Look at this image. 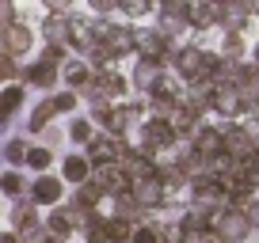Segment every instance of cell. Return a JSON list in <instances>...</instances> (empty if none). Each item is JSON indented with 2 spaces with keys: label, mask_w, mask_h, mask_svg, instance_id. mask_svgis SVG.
Wrapping results in <instances>:
<instances>
[{
  "label": "cell",
  "mask_w": 259,
  "mask_h": 243,
  "mask_svg": "<svg viewBox=\"0 0 259 243\" xmlns=\"http://www.w3.org/2000/svg\"><path fill=\"white\" fill-rule=\"evenodd\" d=\"M194 148H198V156H206V160H218V156L225 152V137H221L218 130H202V133H194Z\"/></svg>",
  "instance_id": "cell-1"
},
{
  "label": "cell",
  "mask_w": 259,
  "mask_h": 243,
  "mask_svg": "<svg viewBox=\"0 0 259 243\" xmlns=\"http://www.w3.org/2000/svg\"><path fill=\"white\" fill-rule=\"evenodd\" d=\"M225 148H229V156H236V160L248 163V160H251V152H255V141H251L248 133L236 130V133H229V137H225Z\"/></svg>",
  "instance_id": "cell-2"
},
{
  "label": "cell",
  "mask_w": 259,
  "mask_h": 243,
  "mask_svg": "<svg viewBox=\"0 0 259 243\" xmlns=\"http://www.w3.org/2000/svg\"><path fill=\"white\" fill-rule=\"evenodd\" d=\"M134 198H138L141 205H156L164 198V183H156V178H138V187H134Z\"/></svg>",
  "instance_id": "cell-3"
},
{
  "label": "cell",
  "mask_w": 259,
  "mask_h": 243,
  "mask_svg": "<svg viewBox=\"0 0 259 243\" xmlns=\"http://www.w3.org/2000/svg\"><path fill=\"white\" fill-rule=\"evenodd\" d=\"M145 137L153 141V145H171V141H176V130H171V122L153 118V122H145Z\"/></svg>",
  "instance_id": "cell-4"
},
{
  "label": "cell",
  "mask_w": 259,
  "mask_h": 243,
  "mask_svg": "<svg viewBox=\"0 0 259 243\" xmlns=\"http://www.w3.org/2000/svg\"><path fill=\"white\" fill-rule=\"evenodd\" d=\"M4 46H8V53H23V49L31 46V34H27L23 27H8V31H4Z\"/></svg>",
  "instance_id": "cell-5"
},
{
  "label": "cell",
  "mask_w": 259,
  "mask_h": 243,
  "mask_svg": "<svg viewBox=\"0 0 259 243\" xmlns=\"http://www.w3.org/2000/svg\"><path fill=\"white\" fill-rule=\"evenodd\" d=\"M57 198H61V183H54V178L34 183V202H57Z\"/></svg>",
  "instance_id": "cell-6"
},
{
  "label": "cell",
  "mask_w": 259,
  "mask_h": 243,
  "mask_svg": "<svg viewBox=\"0 0 259 243\" xmlns=\"http://www.w3.org/2000/svg\"><path fill=\"white\" fill-rule=\"evenodd\" d=\"M19 103H23V91H19V88H8V91H4V95H0V126L8 122V114L16 110Z\"/></svg>",
  "instance_id": "cell-7"
},
{
  "label": "cell",
  "mask_w": 259,
  "mask_h": 243,
  "mask_svg": "<svg viewBox=\"0 0 259 243\" xmlns=\"http://www.w3.org/2000/svg\"><path fill=\"white\" fill-rule=\"evenodd\" d=\"M107 46H111V49H130V46H134V34H130L126 27H114V31L107 34Z\"/></svg>",
  "instance_id": "cell-8"
},
{
  "label": "cell",
  "mask_w": 259,
  "mask_h": 243,
  "mask_svg": "<svg viewBox=\"0 0 259 243\" xmlns=\"http://www.w3.org/2000/svg\"><path fill=\"white\" fill-rule=\"evenodd\" d=\"M244 232H248L244 217H221V235H244Z\"/></svg>",
  "instance_id": "cell-9"
},
{
  "label": "cell",
  "mask_w": 259,
  "mask_h": 243,
  "mask_svg": "<svg viewBox=\"0 0 259 243\" xmlns=\"http://www.w3.org/2000/svg\"><path fill=\"white\" fill-rule=\"evenodd\" d=\"M65 175L73 178V183H80V178L88 175V160H80V156H73V160L65 163Z\"/></svg>",
  "instance_id": "cell-10"
},
{
  "label": "cell",
  "mask_w": 259,
  "mask_h": 243,
  "mask_svg": "<svg viewBox=\"0 0 259 243\" xmlns=\"http://www.w3.org/2000/svg\"><path fill=\"white\" fill-rule=\"evenodd\" d=\"M31 80L42 84V88H50V84H54V65H46V61H42V65H34V69H31Z\"/></svg>",
  "instance_id": "cell-11"
},
{
  "label": "cell",
  "mask_w": 259,
  "mask_h": 243,
  "mask_svg": "<svg viewBox=\"0 0 259 243\" xmlns=\"http://www.w3.org/2000/svg\"><path fill=\"white\" fill-rule=\"evenodd\" d=\"M69 224H73V217H65V213H54V217L46 220V228H50V232H57V235L69 232Z\"/></svg>",
  "instance_id": "cell-12"
},
{
  "label": "cell",
  "mask_w": 259,
  "mask_h": 243,
  "mask_svg": "<svg viewBox=\"0 0 259 243\" xmlns=\"http://www.w3.org/2000/svg\"><path fill=\"white\" fill-rule=\"evenodd\" d=\"M92 156H96V160H107V156H114V141H96V145H92Z\"/></svg>",
  "instance_id": "cell-13"
},
{
  "label": "cell",
  "mask_w": 259,
  "mask_h": 243,
  "mask_svg": "<svg viewBox=\"0 0 259 243\" xmlns=\"http://www.w3.org/2000/svg\"><path fill=\"white\" fill-rule=\"evenodd\" d=\"M27 163H31V167H46V163H50V152H46V148H31Z\"/></svg>",
  "instance_id": "cell-14"
},
{
  "label": "cell",
  "mask_w": 259,
  "mask_h": 243,
  "mask_svg": "<svg viewBox=\"0 0 259 243\" xmlns=\"http://www.w3.org/2000/svg\"><path fill=\"white\" fill-rule=\"evenodd\" d=\"M0 187L8 190V194H19V187H23V178H19L16 171H12V175H4V178H0Z\"/></svg>",
  "instance_id": "cell-15"
},
{
  "label": "cell",
  "mask_w": 259,
  "mask_h": 243,
  "mask_svg": "<svg viewBox=\"0 0 259 243\" xmlns=\"http://www.w3.org/2000/svg\"><path fill=\"white\" fill-rule=\"evenodd\" d=\"M23 152H27V148H23V141H12V145L4 148V156H8L12 163H19V160H23Z\"/></svg>",
  "instance_id": "cell-16"
},
{
  "label": "cell",
  "mask_w": 259,
  "mask_h": 243,
  "mask_svg": "<svg viewBox=\"0 0 259 243\" xmlns=\"http://www.w3.org/2000/svg\"><path fill=\"white\" fill-rule=\"evenodd\" d=\"M8 76H16V65H12L8 53H0V80H8Z\"/></svg>",
  "instance_id": "cell-17"
},
{
  "label": "cell",
  "mask_w": 259,
  "mask_h": 243,
  "mask_svg": "<svg viewBox=\"0 0 259 243\" xmlns=\"http://www.w3.org/2000/svg\"><path fill=\"white\" fill-rule=\"evenodd\" d=\"M107 235H114V239H126V235H130V228L122 224V220H114V224H107Z\"/></svg>",
  "instance_id": "cell-18"
},
{
  "label": "cell",
  "mask_w": 259,
  "mask_h": 243,
  "mask_svg": "<svg viewBox=\"0 0 259 243\" xmlns=\"http://www.w3.org/2000/svg\"><path fill=\"white\" fill-rule=\"evenodd\" d=\"M69 80H73V84H84V80H88V69H84V65H69Z\"/></svg>",
  "instance_id": "cell-19"
},
{
  "label": "cell",
  "mask_w": 259,
  "mask_h": 243,
  "mask_svg": "<svg viewBox=\"0 0 259 243\" xmlns=\"http://www.w3.org/2000/svg\"><path fill=\"white\" fill-rule=\"evenodd\" d=\"M73 137L76 141H88L92 137V126H88V122H76V126H73Z\"/></svg>",
  "instance_id": "cell-20"
},
{
  "label": "cell",
  "mask_w": 259,
  "mask_h": 243,
  "mask_svg": "<svg viewBox=\"0 0 259 243\" xmlns=\"http://www.w3.org/2000/svg\"><path fill=\"white\" fill-rule=\"evenodd\" d=\"M130 239H134V243H156V235L149 232V228H141V232H134Z\"/></svg>",
  "instance_id": "cell-21"
},
{
  "label": "cell",
  "mask_w": 259,
  "mask_h": 243,
  "mask_svg": "<svg viewBox=\"0 0 259 243\" xmlns=\"http://www.w3.org/2000/svg\"><path fill=\"white\" fill-rule=\"evenodd\" d=\"M73 103H76L73 95H57V99H54V110H69V106H73Z\"/></svg>",
  "instance_id": "cell-22"
},
{
  "label": "cell",
  "mask_w": 259,
  "mask_h": 243,
  "mask_svg": "<svg viewBox=\"0 0 259 243\" xmlns=\"http://www.w3.org/2000/svg\"><path fill=\"white\" fill-rule=\"evenodd\" d=\"M0 243H16V235H0Z\"/></svg>",
  "instance_id": "cell-23"
},
{
  "label": "cell",
  "mask_w": 259,
  "mask_h": 243,
  "mask_svg": "<svg viewBox=\"0 0 259 243\" xmlns=\"http://www.w3.org/2000/svg\"><path fill=\"white\" fill-rule=\"evenodd\" d=\"M206 243H213V239H206Z\"/></svg>",
  "instance_id": "cell-24"
}]
</instances>
